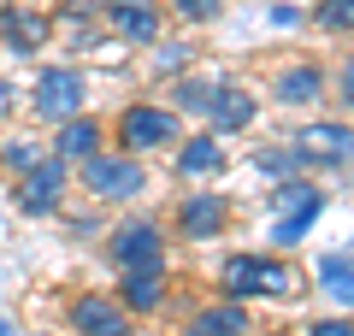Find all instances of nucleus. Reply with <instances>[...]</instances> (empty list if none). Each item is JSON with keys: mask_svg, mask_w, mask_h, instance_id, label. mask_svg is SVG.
Instances as JSON below:
<instances>
[{"mask_svg": "<svg viewBox=\"0 0 354 336\" xmlns=\"http://www.w3.org/2000/svg\"><path fill=\"white\" fill-rule=\"evenodd\" d=\"M83 189H95L101 200H130L142 189V165L136 160H113V153H88L83 160Z\"/></svg>", "mask_w": 354, "mask_h": 336, "instance_id": "f257e3e1", "label": "nucleus"}, {"mask_svg": "<svg viewBox=\"0 0 354 336\" xmlns=\"http://www.w3.org/2000/svg\"><path fill=\"white\" fill-rule=\"evenodd\" d=\"M118 136H124L130 153L165 148V142H177V112H165V106H130L124 118H118Z\"/></svg>", "mask_w": 354, "mask_h": 336, "instance_id": "f03ea898", "label": "nucleus"}, {"mask_svg": "<svg viewBox=\"0 0 354 336\" xmlns=\"http://www.w3.org/2000/svg\"><path fill=\"white\" fill-rule=\"evenodd\" d=\"M77 106H83V77L71 71V65H53V71L36 77V112L41 118H77Z\"/></svg>", "mask_w": 354, "mask_h": 336, "instance_id": "7ed1b4c3", "label": "nucleus"}, {"mask_svg": "<svg viewBox=\"0 0 354 336\" xmlns=\"http://www.w3.org/2000/svg\"><path fill=\"white\" fill-rule=\"evenodd\" d=\"M113 260H118V272H160V260H165L160 224H124L113 242Z\"/></svg>", "mask_w": 354, "mask_h": 336, "instance_id": "20e7f679", "label": "nucleus"}, {"mask_svg": "<svg viewBox=\"0 0 354 336\" xmlns=\"http://www.w3.org/2000/svg\"><path fill=\"white\" fill-rule=\"evenodd\" d=\"M295 160L307 165H348L354 160V130L348 124H307L295 136Z\"/></svg>", "mask_w": 354, "mask_h": 336, "instance_id": "39448f33", "label": "nucleus"}, {"mask_svg": "<svg viewBox=\"0 0 354 336\" xmlns=\"http://www.w3.org/2000/svg\"><path fill=\"white\" fill-rule=\"evenodd\" d=\"M59 189H65V160L53 153V160H36L24 171V183H18V207L36 218V212H48L53 200H59Z\"/></svg>", "mask_w": 354, "mask_h": 336, "instance_id": "423d86ee", "label": "nucleus"}, {"mask_svg": "<svg viewBox=\"0 0 354 336\" xmlns=\"http://www.w3.org/2000/svg\"><path fill=\"white\" fill-rule=\"evenodd\" d=\"M71 330L83 336H124V307L106 295H77L71 301Z\"/></svg>", "mask_w": 354, "mask_h": 336, "instance_id": "0eeeda50", "label": "nucleus"}, {"mask_svg": "<svg viewBox=\"0 0 354 336\" xmlns=\"http://www.w3.org/2000/svg\"><path fill=\"white\" fill-rule=\"evenodd\" d=\"M218 224H225V200H218V195H189L183 212H177V230H183L189 242L218 236Z\"/></svg>", "mask_w": 354, "mask_h": 336, "instance_id": "6e6552de", "label": "nucleus"}, {"mask_svg": "<svg viewBox=\"0 0 354 336\" xmlns=\"http://www.w3.org/2000/svg\"><path fill=\"white\" fill-rule=\"evenodd\" d=\"M106 18H113V30H118V36H130V41H153V30H160V18H153L148 0H113Z\"/></svg>", "mask_w": 354, "mask_h": 336, "instance_id": "1a4fd4ad", "label": "nucleus"}, {"mask_svg": "<svg viewBox=\"0 0 354 336\" xmlns=\"http://www.w3.org/2000/svg\"><path fill=\"white\" fill-rule=\"evenodd\" d=\"M0 30H6V41H12V53L48 48V18H41V12H6V18H0Z\"/></svg>", "mask_w": 354, "mask_h": 336, "instance_id": "9d476101", "label": "nucleus"}, {"mask_svg": "<svg viewBox=\"0 0 354 336\" xmlns=\"http://www.w3.org/2000/svg\"><path fill=\"white\" fill-rule=\"evenodd\" d=\"M95 142H101V130L88 124V118H65L59 136H53V153L71 165V160H88V153H95Z\"/></svg>", "mask_w": 354, "mask_h": 336, "instance_id": "9b49d317", "label": "nucleus"}, {"mask_svg": "<svg viewBox=\"0 0 354 336\" xmlns=\"http://www.w3.org/2000/svg\"><path fill=\"white\" fill-rule=\"evenodd\" d=\"M207 118H213V130H242L254 118V95H242V88H218L213 106H207Z\"/></svg>", "mask_w": 354, "mask_h": 336, "instance_id": "f8f14e48", "label": "nucleus"}, {"mask_svg": "<svg viewBox=\"0 0 354 336\" xmlns=\"http://www.w3.org/2000/svg\"><path fill=\"white\" fill-rule=\"evenodd\" d=\"M325 95V77L313 71V65H290V71L278 77V100H290V106H307V100Z\"/></svg>", "mask_w": 354, "mask_h": 336, "instance_id": "ddd939ff", "label": "nucleus"}, {"mask_svg": "<svg viewBox=\"0 0 354 336\" xmlns=\"http://www.w3.org/2000/svg\"><path fill=\"white\" fill-rule=\"evenodd\" d=\"M177 165H183V177H207V171H218V165H225V148H218L213 136H195V142H183Z\"/></svg>", "mask_w": 354, "mask_h": 336, "instance_id": "4468645a", "label": "nucleus"}, {"mask_svg": "<svg viewBox=\"0 0 354 336\" xmlns=\"http://www.w3.org/2000/svg\"><path fill=\"white\" fill-rule=\"evenodd\" d=\"M248 330V312L242 307H213V312H195L189 336H242Z\"/></svg>", "mask_w": 354, "mask_h": 336, "instance_id": "2eb2a0df", "label": "nucleus"}, {"mask_svg": "<svg viewBox=\"0 0 354 336\" xmlns=\"http://www.w3.org/2000/svg\"><path fill=\"white\" fill-rule=\"evenodd\" d=\"M165 301V283H160V272H130L124 277V307H136V312H153Z\"/></svg>", "mask_w": 354, "mask_h": 336, "instance_id": "dca6fc26", "label": "nucleus"}, {"mask_svg": "<svg viewBox=\"0 0 354 336\" xmlns=\"http://www.w3.org/2000/svg\"><path fill=\"white\" fill-rule=\"evenodd\" d=\"M218 277H225L230 295H260V260H254V254H230Z\"/></svg>", "mask_w": 354, "mask_h": 336, "instance_id": "f3484780", "label": "nucleus"}, {"mask_svg": "<svg viewBox=\"0 0 354 336\" xmlns=\"http://www.w3.org/2000/svg\"><path fill=\"white\" fill-rule=\"evenodd\" d=\"M319 207H325V195H319V200H307V207H295V212H283V218H278V224H272V236H278V242H283V248H295V242H301V236H307V224H313V218H319Z\"/></svg>", "mask_w": 354, "mask_h": 336, "instance_id": "a211bd4d", "label": "nucleus"}, {"mask_svg": "<svg viewBox=\"0 0 354 336\" xmlns=\"http://www.w3.org/2000/svg\"><path fill=\"white\" fill-rule=\"evenodd\" d=\"M319 283H325V289H330L337 301H348V307H354V265L342 260V254H330V260H319Z\"/></svg>", "mask_w": 354, "mask_h": 336, "instance_id": "6ab92c4d", "label": "nucleus"}, {"mask_svg": "<svg viewBox=\"0 0 354 336\" xmlns=\"http://www.w3.org/2000/svg\"><path fill=\"white\" fill-rule=\"evenodd\" d=\"M260 289H266V295H290L295 272H290V265H278V260H260Z\"/></svg>", "mask_w": 354, "mask_h": 336, "instance_id": "aec40b11", "label": "nucleus"}, {"mask_svg": "<svg viewBox=\"0 0 354 336\" xmlns=\"http://www.w3.org/2000/svg\"><path fill=\"white\" fill-rule=\"evenodd\" d=\"M319 24H325V30H354V0H325Z\"/></svg>", "mask_w": 354, "mask_h": 336, "instance_id": "412c9836", "label": "nucleus"}, {"mask_svg": "<svg viewBox=\"0 0 354 336\" xmlns=\"http://www.w3.org/2000/svg\"><path fill=\"white\" fill-rule=\"evenodd\" d=\"M307 200H319V189H307V183H283L278 189V212H295V207H307Z\"/></svg>", "mask_w": 354, "mask_h": 336, "instance_id": "4be33fe9", "label": "nucleus"}, {"mask_svg": "<svg viewBox=\"0 0 354 336\" xmlns=\"http://www.w3.org/2000/svg\"><path fill=\"white\" fill-rule=\"evenodd\" d=\"M177 106L207 112V106H213V88H201V83H183V88H177Z\"/></svg>", "mask_w": 354, "mask_h": 336, "instance_id": "5701e85b", "label": "nucleus"}, {"mask_svg": "<svg viewBox=\"0 0 354 336\" xmlns=\"http://www.w3.org/2000/svg\"><path fill=\"white\" fill-rule=\"evenodd\" d=\"M218 6H225V0H177V12H183V18H195V24L218 18Z\"/></svg>", "mask_w": 354, "mask_h": 336, "instance_id": "b1692460", "label": "nucleus"}, {"mask_svg": "<svg viewBox=\"0 0 354 336\" xmlns=\"http://www.w3.org/2000/svg\"><path fill=\"white\" fill-rule=\"evenodd\" d=\"M6 165H12V171H30V165H36V148H6Z\"/></svg>", "mask_w": 354, "mask_h": 336, "instance_id": "393cba45", "label": "nucleus"}, {"mask_svg": "<svg viewBox=\"0 0 354 336\" xmlns=\"http://www.w3.org/2000/svg\"><path fill=\"white\" fill-rule=\"evenodd\" d=\"M313 336H354V324H342V319H325V324H313Z\"/></svg>", "mask_w": 354, "mask_h": 336, "instance_id": "a878e982", "label": "nucleus"}, {"mask_svg": "<svg viewBox=\"0 0 354 336\" xmlns=\"http://www.w3.org/2000/svg\"><path fill=\"white\" fill-rule=\"evenodd\" d=\"M337 83H342V100H348V106H354V59L342 65V77H337Z\"/></svg>", "mask_w": 354, "mask_h": 336, "instance_id": "bb28decb", "label": "nucleus"}, {"mask_svg": "<svg viewBox=\"0 0 354 336\" xmlns=\"http://www.w3.org/2000/svg\"><path fill=\"white\" fill-rule=\"evenodd\" d=\"M0 336H12V324H6V319H0Z\"/></svg>", "mask_w": 354, "mask_h": 336, "instance_id": "cd10ccee", "label": "nucleus"}]
</instances>
